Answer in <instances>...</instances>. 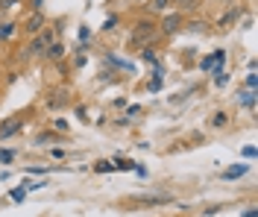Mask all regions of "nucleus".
Returning <instances> with one entry per match:
<instances>
[{
	"label": "nucleus",
	"mask_w": 258,
	"mask_h": 217,
	"mask_svg": "<svg viewBox=\"0 0 258 217\" xmlns=\"http://www.w3.org/2000/svg\"><path fill=\"white\" fill-rule=\"evenodd\" d=\"M53 38H50V33H41L35 41H30L27 44V50H24V59H33V56H38V53H44V47L50 44Z\"/></svg>",
	"instance_id": "f257e3e1"
},
{
	"label": "nucleus",
	"mask_w": 258,
	"mask_h": 217,
	"mask_svg": "<svg viewBox=\"0 0 258 217\" xmlns=\"http://www.w3.org/2000/svg\"><path fill=\"white\" fill-rule=\"evenodd\" d=\"M153 35H155V27L150 24V21H141V24L135 27V33H132V44H141V41L147 44Z\"/></svg>",
	"instance_id": "f03ea898"
},
{
	"label": "nucleus",
	"mask_w": 258,
	"mask_h": 217,
	"mask_svg": "<svg viewBox=\"0 0 258 217\" xmlns=\"http://www.w3.org/2000/svg\"><path fill=\"white\" fill-rule=\"evenodd\" d=\"M179 27H182V15H179V12H173V15H164V21H161V33H164V35L179 33Z\"/></svg>",
	"instance_id": "7ed1b4c3"
},
{
	"label": "nucleus",
	"mask_w": 258,
	"mask_h": 217,
	"mask_svg": "<svg viewBox=\"0 0 258 217\" xmlns=\"http://www.w3.org/2000/svg\"><path fill=\"white\" fill-rule=\"evenodd\" d=\"M21 123H24L21 117H9L6 123H0V138H12V135L21 129Z\"/></svg>",
	"instance_id": "20e7f679"
},
{
	"label": "nucleus",
	"mask_w": 258,
	"mask_h": 217,
	"mask_svg": "<svg viewBox=\"0 0 258 217\" xmlns=\"http://www.w3.org/2000/svg\"><path fill=\"white\" fill-rule=\"evenodd\" d=\"M41 27H44V15L41 12H33L27 18V33H41Z\"/></svg>",
	"instance_id": "39448f33"
},
{
	"label": "nucleus",
	"mask_w": 258,
	"mask_h": 217,
	"mask_svg": "<svg viewBox=\"0 0 258 217\" xmlns=\"http://www.w3.org/2000/svg\"><path fill=\"white\" fill-rule=\"evenodd\" d=\"M226 123H229V115H226V112H214V115L208 117V126H211V129H223Z\"/></svg>",
	"instance_id": "423d86ee"
},
{
	"label": "nucleus",
	"mask_w": 258,
	"mask_h": 217,
	"mask_svg": "<svg viewBox=\"0 0 258 217\" xmlns=\"http://www.w3.org/2000/svg\"><path fill=\"white\" fill-rule=\"evenodd\" d=\"M44 56H47V59H62V56H65V44H59V41L47 44V47H44Z\"/></svg>",
	"instance_id": "0eeeda50"
},
{
	"label": "nucleus",
	"mask_w": 258,
	"mask_h": 217,
	"mask_svg": "<svg viewBox=\"0 0 258 217\" xmlns=\"http://www.w3.org/2000/svg\"><path fill=\"white\" fill-rule=\"evenodd\" d=\"M246 170H249V165H235V167H229V170L223 173V179H238V176H243Z\"/></svg>",
	"instance_id": "6e6552de"
},
{
	"label": "nucleus",
	"mask_w": 258,
	"mask_h": 217,
	"mask_svg": "<svg viewBox=\"0 0 258 217\" xmlns=\"http://www.w3.org/2000/svg\"><path fill=\"white\" fill-rule=\"evenodd\" d=\"M65 103H68L65 91H56V97H47V106H50V109H62Z\"/></svg>",
	"instance_id": "1a4fd4ad"
},
{
	"label": "nucleus",
	"mask_w": 258,
	"mask_h": 217,
	"mask_svg": "<svg viewBox=\"0 0 258 217\" xmlns=\"http://www.w3.org/2000/svg\"><path fill=\"white\" fill-rule=\"evenodd\" d=\"M241 103L246 106V109H252V106H255V91H252V88H246V91L241 94Z\"/></svg>",
	"instance_id": "9d476101"
},
{
	"label": "nucleus",
	"mask_w": 258,
	"mask_h": 217,
	"mask_svg": "<svg viewBox=\"0 0 258 217\" xmlns=\"http://www.w3.org/2000/svg\"><path fill=\"white\" fill-rule=\"evenodd\" d=\"M12 33H15V24H0V41H3V38H9Z\"/></svg>",
	"instance_id": "9b49d317"
},
{
	"label": "nucleus",
	"mask_w": 258,
	"mask_h": 217,
	"mask_svg": "<svg viewBox=\"0 0 258 217\" xmlns=\"http://www.w3.org/2000/svg\"><path fill=\"white\" fill-rule=\"evenodd\" d=\"M170 3H173V0H153V3H150V9H155V12H161V9H167Z\"/></svg>",
	"instance_id": "f8f14e48"
},
{
	"label": "nucleus",
	"mask_w": 258,
	"mask_h": 217,
	"mask_svg": "<svg viewBox=\"0 0 258 217\" xmlns=\"http://www.w3.org/2000/svg\"><path fill=\"white\" fill-rule=\"evenodd\" d=\"M12 159H15V153H12V150H3V147H0V162H3V165H9Z\"/></svg>",
	"instance_id": "ddd939ff"
},
{
	"label": "nucleus",
	"mask_w": 258,
	"mask_h": 217,
	"mask_svg": "<svg viewBox=\"0 0 258 217\" xmlns=\"http://www.w3.org/2000/svg\"><path fill=\"white\" fill-rule=\"evenodd\" d=\"M94 170H100V173H109V170H115V165H112V162H97V165H94Z\"/></svg>",
	"instance_id": "4468645a"
},
{
	"label": "nucleus",
	"mask_w": 258,
	"mask_h": 217,
	"mask_svg": "<svg viewBox=\"0 0 258 217\" xmlns=\"http://www.w3.org/2000/svg\"><path fill=\"white\" fill-rule=\"evenodd\" d=\"M24 197H27V188H15V191H12V200L15 202H21Z\"/></svg>",
	"instance_id": "2eb2a0df"
},
{
	"label": "nucleus",
	"mask_w": 258,
	"mask_h": 217,
	"mask_svg": "<svg viewBox=\"0 0 258 217\" xmlns=\"http://www.w3.org/2000/svg\"><path fill=\"white\" fill-rule=\"evenodd\" d=\"M176 6L179 9H191V6H197V0H176Z\"/></svg>",
	"instance_id": "dca6fc26"
},
{
	"label": "nucleus",
	"mask_w": 258,
	"mask_h": 217,
	"mask_svg": "<svg viewBox=\"0 0 258 217\" xmlns=\"http://www.w3.org/2000/svg\"><path fill=\"white\" fill-rule=\"evenodd\" d=\"M246 88H252V91H255V74H252V70L246 74Z\"/></svg>",
	"instance_id": "f3484780"
},
{
	"label": "nucleus",
	"mask_w": 258,
	"mask_h": 217,
	"mask_svg": "<svg viewBox=\"0 0 258 217\" xmlns=\"http://www.w3.org/2000/svg\"><path fill=\"white\" fill-rule=\"evenodd\" d=\"M243 156L246 159H255V147H243Z\"/></svg>",
	"instance_id": "a211bd4d"
},
{
	"label": "nucleus",
	"mask_w": 258,
	"mask_h": 217,
	"mask_svg": "<svg viewBox=\"0 0 258 217\" xmlns=\"http://www.w3.org/2000/svg\"><path fill=\"white\" fill-rule=\"evenodd\" d=\"M243 217H258V211H255V208H249V211H246Z\"/></svg>",
	"instance_id": "6ab92c4d"
}]
</instances>
